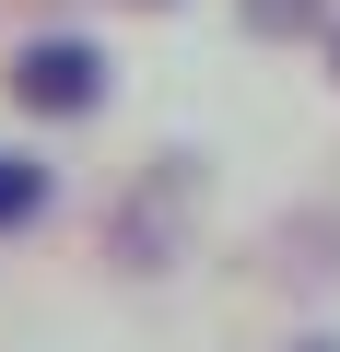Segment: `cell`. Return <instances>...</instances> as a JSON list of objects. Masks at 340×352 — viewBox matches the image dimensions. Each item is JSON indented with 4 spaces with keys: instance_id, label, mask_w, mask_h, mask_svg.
I'll return each instance as SVG.
<instances>
[{
    "instance_id": "6da1fadb",
    "label": "cell",
    "mask_w": 340,
    "mask_h": 352,
    "mask_svg": "<svg viewBox=\"0 0 340 352\" xmlns=\"http://www.w3.org/2000/svg\"><path fill=\"white\" fill-rule=\"evenodd\" d=\"M106 94V59L82 47V36H36V47H12V106H36V118H82Z\"/></svg>"
},
{
    "instance_id": "7a4b0ae2",
    "label": "cell",
    "mask_w": 340,
    "mask_h": 352,
    "mask_svg": "<svg viewBox=\"0 0 340 352\" xmlns=\"http://www.w3.org/2000/svg\"><path fill=\"white\" fill-rule=\"evenodd\" d=\"M47 212V164L36 153H0V223H36Z\"/></svg>"
},
{
    "instance_id": "3957f363",
    "label": "cell",
    "mask_w": 340,
    "mask_h": 352,
    "mask_svg": "<svg viewBox=\"0 0 340 352\" xmlns=\"http://www.w3.org/2000/svg\"><path fill=\"white\" fill-rule=\"evenodd\" d=\"M317 0H247V24H305Z\"/></svg>"
},
{
    "instance_id": "277c9868",
    "label": "cell",
    "mask_w": 340,
    "mask_h": 352,
    "mask_svg": "<svg viewBox=\"0 0 340 352\" xmlns=\"http://www.w3.org/2000/svg\"><path fill=\"white\" fill-rule=\"evenodd\" d=\"M293 352H340V340H293Z\"/></svg>"
},
{
    "instance_id": "5b68a950",
    "label": "cell",
    "mask_w": 340,
    "mask_h": 352,
    "mask_svg": "<svg viewBox=\"0 0 340 352\" xmlns=\"http://www.w3.org/2000/svg\"><path fill=\"white\" fill-rule=\"evenodd\" d=\"M328 59H340V36H328Z\"/></svg>"
}]
</instances>
